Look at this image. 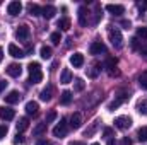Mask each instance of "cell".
I'll list each match as a JSON object with an SVG mask.
<instances>
[{
  "label": "cell",
  "mask_w": 147,
  "mask_h": 145,
  "mask_svg": "<svg viewBox=\"0 0 147 145\" xmlns=\"http://www.w3.org/2000/svg\"><path fill=\"white\" fill-rule=\"evenodd\" d=\"M28 70H29V84H39L43 80V70L38 62H31Z\"/></svg>",
  "instance_id": "1"
},
{
  "label": "cell",
  "mask_w": 147,
  "mask_h": 145,
  "mask_svg": "<svg viewBox=\"0 0 147 145\" xmlns=\"http://www.w3.org/2000/svg\"><path fill=\"white\" fill-rule=\"evenodd\" d=\"M108 39L111 41V44L115 48H121L123 46V36H121V33H120L118 28L110 26V29H108Z\"/></svg>",
  "instance_id": "2"
},
{
  "label": "cell",
  "mask_w": 147,
  "mask_h": 145,
  "mask_svg": "<svg viewBox=\"0 0 147 145\" xmlns=\"http://www.w3.org/2000/svg\"><path fill=\"white\" fill-rule=\"evenodd\" d=\"M67 132H69V125H67V119L65 118H62L60 119V123L53 128V137H57V138H62V137H65L67 135Z\"/></svg>",
  "instance_id": "3"
},
{
  "label": "cell",
  "mask_w": 147,
  "mask_h": 145,
  "mask_svg": "<svg viewBox=\"0 0 147 145\" xmlns=\"http://www.w3.org/2000/svg\"><path fill=\"white\" fill-rule=\"evenodd\" d=\"M115 126L118 130H128L132 126V118H128V116H118L115 119Z\"/></svg>",
  "instance_id": "4"
},
{
  "label": "cell",
  "mask_w": 147,
  "mask_h": 145,
  "mask_svg": "<svg viewBox=\"0 0 147 145\" xmlns=\"http://www.w3.org/2000/svg\"><path fill=\"white\" fill-rule=\"evenodd\" d=\"M29 34H31V29H29V26H26V24L19 26L17 31H16V38H17L19 41H28V39H29Z\"/></svg>",
  "instance_id": "5"
},
{
  "label": "cell",
  "mask_w": 147,
  "mask_h": 145,
  "mask_svg": "<svg viewBox=\"0 0 147 145\" xmlns=\"http://www.w3.org/2000/svg\"><path fill=\"white\" fill-rule=\"evenodd\" d=\"M128 97H130V96H128L127 92H123V91H121V92H120V94L115 97V101H111L110 104H108V109H110V111H115V109L118 108V106H120L123 101H127Z\"/></svg>",
  "instance_id": "6"
},
{
  "label": "cell",
  "mask_w": 147,
  "mask_h": 145,
  "mask_svg": "<svg viewBox=\"0 0 147 145\" xmlns=\"http://www.w3.org/2000/svg\"><path fill=\"white\" fill-rule=\"evenodd\" d=\"M89 51H91V55H105L106 53V46L101 43V41H94V43H91V46H89Z\"/></svg>",
  "instance_id": "7"
},
{
  "label": "cell",
  "mask_w": 147,
  "mask_h": 145,
  "mask_svg": "<svg viewBox=\"0 0 147 145\" xmlns=\"http://www.w3.org/2000/svg\"><path fill=\"white\" fill-rule=\"evenodd\" d=\"M21 10H22V5H21V2H17V0L10 2V3L7 5V14H9V15H19Z\"/></svg>",
  "instance_id": "8"
},
{
  "label": "cell",
  "mask_w": 147,
  "mask_h": 145,
  "mask_svg": "<svg viewBox=\"0 0 147 145\" xmlns=\"http://www.w3.org/2000/svg\"><path fill=\"white\" fill-rule=\"evenodd\" d=\"M77 17H79V24H80L82 28H86L87 22H89V19H87V9H86L84 5L79 7V10H77Z\"/></svg>",
  "instance_id": "9"
},
{
  "label": "cell",
  "mask_w": 147,
  "mask_h": 145,
  "mask_svg": "<svg viewBox=\"0 0 147 145\" xmlns=\"http://www.w3.org/2000/svg\"><path fill=\"white\" fill-rule=\"evenodd\" d=\"M106 10L113 14V15H121V14H125V7L123 5H120V3H108L106 5Z\"/></svg>",
  "instance_id": "10"
},
{
  "label": "cell",
  "mask_w": 147,
  "mask_h": 145,
  "mask_svg": "<svg viewBox=\"0 0 147 145\" xmlns=\"http://www.w3.org/2000/svg\"><path fill=\"white\" fill-rule=\"evenodd\" d=\"M9 55L10 56H14V58H22V56H26V53H24V50H21L17 44H9Z\"/></svg>",
  "instance_id": "11"
},
{
  "label": "cell",
  "mask_w": 147,
  "mask_h": 145,
  "mask_svg": "<svg viewBox=\"0 0 147 145\" xmlns=\"http://www.w3.org/2000/svg\"><path fill=\"white\" fill-rule=\"evenodd\" d=\"M14 116H16V111H14V109L5 108V106H0V118H2V119L10 121V119H14Z\"/></svg>",
  "instance_id": "12"
},
{
  "label": "cell",
  "mask_w": 147,
  "mask_h": 145,
  "mask_svg": "<svg viewBox=\"0 0 147 145\" xmlns=\"http://www.w3.org/2000/svg\"><path fill=\"white\" fill-rule=\"evenodd\" d=\"M5 70H7V73H9L10 77H19V75L22 73V67H21L19 63H10Z\"/></svg>",
  "instance_id": "13"
},
{
  "label": "cell",
  "mask_w": 147,
  "mask_h": 145,
  "mask_svg": "<svg viewBox=\"0 0 147 145\" xmlns=\"http://www.w3.org/2000/svg\"><path fill=\"white\" fill-rule=\"evenodd\" d=\"M70 63H72L75 68H80L84 65V55L82 53H74V55H70Z\"/></svg>",
  "instance_id": "14"
},
{
  "label": "cell",
  "mask_w": 147,
  "mask_h": 145,
  "mask_svg": "<svg viewBox=\"0 0 147 145\" xmlns=\"http://www.w3.org/2000/svg\"><path fill=\"white\" fill-rule=\"evenodd\" d=\"M55 14H57V9H55L53 5H45L43 10H41V15H43L45 19H53Z\"/></svg>",
  "instance_id": "15"
},
{
  "label": "cell",
  "mask_w": 147,
  "mask_h": 145,
  "mask_svg": "<svg viewBox=\"0 0 147 145\" xmlns=\"http://www.w3.org/2000/svg\"><path fill=\"white\" fill-rule=\"evenodd\" d=\"M51 96H53V85H50V84H48V85H46V87L41 91V94H39V99L46 103V101H50V99H51Z\"/></svg>",
  "instance_id": "16"
},
{
  "label": "cell",
  "mask_w": 147,
  "mask_h": 145,
  "mask_svg": "<svg viewBox=\"0 0 147 145\" xmlns=\"http://www.w3.org/2000/svg\"><path fill=\"white\" fill-rule=\"evenodd\" d=\"M21 101V94L17 92V91H10L7 96H5V103L7 104H16V103H19Z\"/></svg>",
  "instance_id": "17"
},
{
  "label": "cell",
  "mask_w": 147,
  "mask_h": 145,
  "mask_svg": "<svg viewBox=\"0 0 147 145\" xmlns=\"http://www.w3.org/2000/svg\"><path fill=\"white\" fill-rule=\"evenodd\" d=\"M80 125H82V114L80 113H74L70 116V126L74 130H77V128H80Z\"/></svg>",
  "instance_id": "18"
},
{
  "label": "cell",
  "mask_w": 147,
  "mask_h": 145,
  "mask_svg": "<svg viewBox=\"0 0 147 145\" xmlns=\"http://www.w3.org/2000/svg\"><path fill=\"white\" fill-rule=\"evenodd\" d=\"M70 103H72V92H70V91H63V92L60 94V104L69 106Z\"/></svg>",
  "instance_id": "19"
},
{
  "label": "cell",
  "mask_w": 147,
  "mask_h": 145,
  "mask_svg": "<svg viewBox=\"0 0 147 145\" xmlns=\"http://www.w3.org/2000/svg\"><path fill=\"white\" fill-rule=\"evenodd\" d=\"M38 109H39V106H38V103L36 101H29L28 104H26V113L28 114H38Z\"/></svg>",
  "instance_id": "20"
},
{
  "label": "cell",
  "mask_w": 147,
  "mask_h": 145,
  "mask_svg": "<svg viewBox=\"0 0 147 145\" xmlns=\"http://www.w3.org/2000/svg\"><path fill=\"white\" fill-rule=\"evenodd\" d=\"M60 82H62V84H70V82H72V73H70L69 68H63V70H62Z\"/></svg>",
  "instance_id": "21"
},
{
  "label": "cell",
  "mask_w": 147,
  "mask_h": 145,
  "mask_svg": "<svg viewBox=\"0 0 147 145\" xmlns=\"http://www.w3.org/2000/svg\"><path fill=\"white\" fill-rule=\"evenodd\" d=\"M46 123L43 121V123H39V125H36L34 128H33V135L34 137H39V135H43V133H46Z\"/></svg>",
  "instance_id": "22"
},
{
  "label": "cell",
  "mask_w": 147,
  "mask_h": 145,
  "mask_svg": "<svg viewBox=\"0 0 147 145\" xmlns=\"http://www.w3.org/2000/svg\"><path fill=\"white\" fill-rule=\"evenodd\" d=\"M28 126H29V119L28 118H19V121L16 125L17 132H24V130H28Z\"/></svg>",
  "instance_id": "23"
},
{
  "label": "cell",
  "mask_w": 147,
  "mask_h": 145,
  "mask_svg": "<svg viewBox=\"0 0 147 145\" xmlns=\"http://www.w3.org/2000/svg\"><path fill=\"white\" fill-rule=\"evenodd\" d=\"M28 10H29V14H31V15H41L43 7H39L38 3H29V5H28Z\"/></svg>",
  "instance_id": "24"
},
{
  "label": "cell",
  "mask_w": 147,
  "mask_h": 145,
  "mask_svg": "<svg viewBox=\"0 0 147 145\" xmlns=\"http://www.w3.org/2000/svg\"><path fill=\"white\" fill-rule=\"evenodd\" d=\"M58 28H60L62 31H69V29H70V19H69V17L60 19V21H58Z\"/></svg>",
  "instance_id": "25"
},
{
  "label": "cell",
  "mask_w": 147,
  "mask_h": 145,
  "mask_svg": "<svg viewBox=\"0 0 147 145\" xmlns=\"http://www.w3.org/2000/svg\"><path fill=\"white\" fill-rule=\"evenodd\" d=\"M51 53H53V50H51L50 46H43V48L39 50V55H41V58H45V60L51 58Z\"/></svg>",
  "instance_id": "26"
},
{
  "label": "cell",
  "mask_w": 147,
  "mask_h": 145,
  "mask_svg": "<svg viewBox=\"0 0 147 145\" xmlns=\"http://www.w3.org/2000/svg\"><path fill=\"white\" fill-rule=\"evenodd\" d=\"M137 111H139L140 114H144V116H147V99H144V101H140V103L137 104Z\"/></svg>",
  "instance_id": "27"
},
{
  "label": "cell",
  "mask_w": 147,
  "mask_h": 145,
  "mask_svg": "<svg viewBox=\"0 0 147 145\" xmlns=\"http://www.w3.org/2000/svg\"><path fill=\"white\" fill-rule=\"evenodd\" d=\"M74 82H75V84H74V89H75L77 92H80V91H84V87H86V84H84V80H82V79H75Z\"/></svg>",
  "instance_id": "28"
},
{
  "label": "cell",
  "mask_w": 147,
  "mask_h": 145,
  "mask_svg": "<svg viewBox=\"0 0 147 145\" xmlns=\"http://www.w3.org/2000/svg\"><path fill=\"white\" fill-rule=\"evenodd\" d=\"M139 85L142 89H147V72H142L139 75Z\"/></svg>",
  "instance_id": "29"
},
{
  "label": "cell",
  "mask_w": 147,
  "mask_h": 145,
  "mask_svg": "<svg viewBox=\"0 0 147 145\" xmlns=\"http://www.w3.org/2000/svg\"><path fill=\"white\" fill-rule=\"evenodd\" d=\"M99 72H101L99 65H94L92 68H89V70H87V75H89L91 79H96V77H98V73H99Z\"/></svg>",
  "instance_id": "30"
},
{
  "label": "cell",
  "mask_w": 147,
  "mask_h": 145,
  "mask_svg": "<svg viewBox=\"0 0 147 145\" xmlns=\"http://www.w3.org/2000/svg\"><path fill=\"white\" fill-rule=\"evenodd\" d=\"M137 135H139V140H140V142H147V126H142V128L137 132Z\"/></svg>",
  "instance_id": "31"
},
{
  "label": "cell",
  "mask_w": 147,
  "mask_h": 145,
  "mask_svg": "<svg viewBox=\"0 0 147 145\" xmlns=\"http://www.w3.org/2000/svg\"><path fill=\"white\" fill-rule=\"evenodd\" d=\"M101 15H103V9H101L99 5H96V12H94V24H98V22H99Z\"/></svg>",
  "instance_id": "32"
},
{
  "label": "cell",
  "mask_w": 147,
  "mask_h": 145,
  "mask_svg": "<svg viewBox=\"0 0 147 145\" xmlns=\"http://www.w3.org/2000/svg\"><path fill=\"white\" fill-rule=\"evenodd\" d=\"M55 118H57V111H53V109H51V111H48V114H46V118H45V123L48 125V123H51Z\"/></svg>",
  "instance_id": "33"
},
{
  "label": "cell",
  "mask_w": 147,
  "mask_h": 145,
  "mask_svg": "<svg viewBox=\"0 0 147 145\" xmlns=\"http://www.w3.org/2000/svg\"><path fill=\"white\" fill-rule=\"evenodd\" d=\"M137 38L147 39V28H139V29H137Z\"/></svg>",
  "instance_id": "34"
},
{
  "label": "cell",
  "mask_w": 147,
  "mask_h": 145,
  "mask_svg": "<svg viewBox=\"0 0 147 145\" xmlns=\"http://www.w3.org/2000/svg\"><path fill=\"white\" fill-rule=\"evenodd\" d=\"M50 39H51V43H53V44H58V43L62 41V36H60V33H51Z\"/></svg>",
  "instance_id": "35"
},
{
  "label": "cell",
  "mask_w": 147,
  "mask_h": 145,
  "mask_svg": "<svg viewBox=\"0 0 147 145\" xmlns=\"http://www.w3.org/2000/svg\"><path fill=\"white\" fill-rule=\"evenodd\" d=\"M113 133H115V132H113V128H105V130H103V135H105L108 140L113 138Z\"/></svg>",
  "instance_id": "36"
},
{
  "label": "cell",
  "mask_w": 147,
  "mask_h": 145,
  "mask_svg": "<svg viewBox=\"0 0 147 145\" xmlns=\"http://www.w3.org/2000/svg\"><path fill=\"white\" fill-rule=\"evenodd\" d=\"M7 132H9L7 125H0V138H3V137L7 135Z\"/></svg>",
  "instance_id": "37"
},
{
  "label": "cell",
  "mask_w": 147,
  "mask_h": 145,
  "mask_svg": "<svg viewBox=\"0 0 147 145\" xmlns=\"http://www.w3.org/2000/svg\"><path fill=\"white\" fill-rule=\"evenodd\" d=\"M94 130H96V123H94V125H92L89 130H86V133H84V135H86V137H91V135L94 133Z\"/></svg>",
  "instance_id": "38"
},
{
  "label": "cell",
  "mask_w": 147,
  "mask_h": 145,
  "mask_svg": "<svg viewBox=\"0 0 147 145\" xmlns=\"http://www.w3.org/2000/svg\"><path fill=\"white\" fill-rule=\"evenodd\" d=\"M130 41H132V48H134V50H137V48H139V38L135 36V38H132Z\"/></svg>",
  "instance_id": "39"
},
{
  "label": "cell",
  "mask_w": 147,
  "mask_h": 145,
  "mask_svg": "<svg viewBox=\"0 0 147 145\" xmlns=\"http://www.w3.org/2000/svg\"><path fill=\"white\" fill-rule=\"evenodd\" d=\"M22 142H24V137H22V135H19V133H17V137H16V138H14V144H22Z\"/></svg>",
  "instance_id": "40"
},
{
  "label": "cell",
  "mask_w": 147,
  "mask_h": 145,
  "mask_svg": "<svg viewBox=\"0 0 147 145\" xmlns=\"http://www.w3.org/2000/svg\"><path fill=\"white\" fill-rule=\"evenodd\" d=\"M137 7H139L140 10H146V9H147V2H139V3H137Z\"/></svg>",
  "instance_id": "41"
},
{
  "label": "cell",
  "mask_w": 147,
  "mask_h": 145,
  "mask_svg": "<svg viewBox=\"0 0 147 145\" xmlns=\"http://www.w3.org/2000/svg\"><path fill=\"white\" fill-rule=\"evenodd\" d=\"M121 26H123L125 29H130V26H132V22H130V21H121Z\"/></svg>",
  "instance_id": "42"
},
{
  "label": "cell",
  "mask_w": 147,
  "mask_h": 145,
  "mask_svg": "<svg viewBox=\"0 0 147 145\" xmlns=\"http://www.w3.org/2000/svg\"><path fill=\"white\" fill-rule=\"evenodd\" d=\"M5 87H7V82H5V80H0V94L5 91Z\"/></svg>",
  "instance_id": "43"
},
{
  "label": "cell",
  "mask_w": 147,
  "mask_h": 145,
  "mask_svg": "<svg viewBox=\"0 0 147 145\" xmlns=\"http://www.w3.org/2000/svg\"><path fill=\"white\" fill-rule=\"evenodd\" d=\"M123 145H132V138L125 137V138H123Z\"/></svg>",
  "instance_id": "44"
},
{
  "label": "cell",
  "mask_w": 147,
  "mask_h": 145,
  "mask_svg": "<svg viewBox=\"0 0 147 145\" xmlns=\"http://www.w3.org/2000/svg\"><path fill=\"white\" fill-rule=\"evenodd\" d=\"M108 145H118V142H116L115 138H110V140H108Z\"/></svg>",
  "instance_id": "45"
},
{
  "label": "cell",
  "mask_w": 147,
  "mask_h": 145,
  "mask_svg": "<svg viewBox=\"0 0 147 145\" xmlns=\"http://www.w3.org/2000/svg\"><path fill=\"white\" fill-rule=\"evenodd\" d=\"M36 145H48V142H46V140H38Z\"/></svg>",
  "instance_id": "46"
},
{
  "label": "cell",
  "mask_w": 147,
  "mask_h": 145,
  "mask_svg": "<svg viewBox=\"0 0 147 145\" xmlns=\"http://www.w3.org/2000/svg\"><path fill=\"white\" fill-rule=\"evenodd\" d=\"M69 145H84V144H82V142H70Z\"/></svg>",
  "instance_id": "47"
},
{
  "label": "cell",
  "mask_w": 147,
  "mask_h": 145,
  "mask_svg": "<svg viewBox=\"0 0 147 145\" xmlns=\"http://www.w3.org/2000/svg\"><path fill=\"white\" fill-rule=\"evenodd\" d=\"M2 58H3V50L0 48V62H2Z\"/></svg>",
  "instance_id": "48"
},
{
  "label": "cell",
  "mask_w": 147,
  "mask_h": 145,
  "mask_svg": "<svg viewBox=\"0 0 147 145\" xmlns=\"http://www.w3.org/2000/svg\"><path fill=\"white\" fill-rule=\"evenodd\" d=\"M140 51H142L144 55H147V46H146V48H144V50H140Z\"/></svg>",
  "instance_id": "49"
},
{
  "label": "cell",
  "mask_w": 147,
  "mask_h": 145,
  "mask_svg": "<svg viewBox=\"0 0 147 145\" xmlns=\"http://www.w3.org/2000/svg\"><path fill=\"white\" fill-rule=\"evenodd\" d=\"M91 145H99V144H91Z\"/></svg>",
  "instance_id": "50"
}]
</instances>
